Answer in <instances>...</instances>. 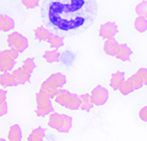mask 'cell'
Instances as JSON below:
<instances>
[{"instance_id":"cell-1","label":"cell","mask_w":147,"mask_h":141,"mask_svg":"<svg viewBox=\"0 0 147 141\" xmlns=\"http://www.w3.org/2000/svg\"><path fill=\"white\" fill-rule=\"evenodd\" d=\"M97 15L96 0H44L41 6L45 27L62 37L87 29Z\"/></svg>"},{"instance_id":"cell-2","label":"cell","mask_w":147,"mask_h":141,"mask_svg":"<svg viewBox=\"0 0 147 141\" xmlns=\"http://www.w3.org/2000/svg\"><path fill=\"white\" fill-rule=\"evenodd\" d=\"M48 124L58 132L68 133L72 127V118L67 115L53 112L49 115Z\"/></svg>"},{"instance_id":"cell-3","label":"cell","mask_w":147,"mask_h":141,"mask_svg":"<svg viewBox=\"0 0 147 141\" xmlns=\"http://www.w3.org/2000/svg\"><path fill=\"white\" fill-rule=\"evenodd\" d=\"M54 100L57 103L70 110H77L80 107L79 95L72 94L64 89H58Z\"/></svg>"},{"instance_id":"cell-4","label":"cell","mask_w":147,"mask_h":141,"mask_svg":"<svg viewBox=\"0 0 147 141\" xmlns=\"http://www.w3.org/2000/svg\"><path fill=\"white\" fill-rule=\"evenodd\" d=\"M19 57V52L14 49H5L0 52V70L3 72H11L15 65V60Z\"/></svg>"},{"instance_id":"cell-5","label":"cell","mask_w":147,"mask_h":141,"mask_svg":"<svg viewBox=\"0 0 147 141\" xmlns=\"http://www.w3.org/2000/svg\"><path fill=\"white\" fill-rule=\"evenodd\" d=\"M35 101H36L35 113L37 115V117H44L47 115H50L51 113L54 112V108H53L52 105L51 99L42 94L41 93L36 94Z\"/></svg>"},{"instance_id":"cell-6","label":"cell","mask_w":147,"mask_h":141,"mask_svg":"<svg viewBox=\"0 0 147 141\" xmlns=\"http://www.w3.org/2000/svg\"><path fill=\"white\" fill-rule=\"evenodd\" d=\"M7 44L10 49L16 50L19 53H22L28 47V39L18 32H13L7 36Z\"/></svg>"},{"instance_id":"cell-7","label":"cell","mask_w":147,"mask_h":141,"mask_svg":"<svg viewBox=\"0 0 147 141\" xmlns=\"http://www.w3.org/2000/svg\"><path fill=\"white\" fill-rule=\"evenodd\" d=\"M91 96L92 98L93 103L95 106H102L109 100V93L108 89L101 86H97L91 92Z\"/></svg>"},{"instance_id":"cell-8","label":"cell","mask_w":147,"mask_h":141,"mask_svg":"<svg viewBox=\"0 0 147 141\" xmlns=\"http://www.w3.org/2000/svg\"><path fill=\"white\" fill-rule=\"evenodd\" d=\"M118 33V27L115 22L108 21L102 24L99 29V35L102 39L108 40L114 38Z\"/></svg>"},{"instance_id":"cell-9","label":"cell","mask_w":147,"mask_h":141,"mask_svg":"<svg viewBox=\"0 0 147 141\" xmlns=\"http://www.w3.org/2000/svg\"><path fill=\"white\" fill-rule=\"evenodd\" d=\"M46 81L56 89H61V87L63 86L66 83V77L60 72L54 73L50 75L46 80Z\"/></svg>"},{"instance_id":"cell-10","label":"cell","mask_w":147,"mask_h":141,"mask_svg":"<svg viewBox=\"0 0 147 141\" xmlns=\"http://www.w3.org/2000/svg\"><path fill=\"white\" fill-rule=\"evenodd\" d=\"M11 73L13 74V76H14L18 85H24L26 82H28L30 80V77H31V72L26 71L22 66L20 68L14 70Z\"/></svg>"},{"instance_id":"cell-11","label":"cell","mask_w":147,"mask_h":141,"mask_svg":"<svg viewBox=\"0 0 147 141\" xmlns=\"http://www.w3.org/2000/svg\"><path fill=\"white\" fill-rule=\"evenodd\" d=\"M125 81V74L123 72H116L111 75L110 86L113 90H119L123 83Z\"/></svg>"},{"instance_id":"cell-12","label":"cell","mask_w":147,"mask_h":141,"mask_svg":"<svg viewBox=\"0 0 147 141\" xmlns=\"http://www.w3.org/2000/svg\"><path fill=\"white\" fill-rule=\"evenodd\" d=\"M119 43L115 38H111V39L106 40L103 45V50L104 52L111 57H115V54L117 52V49L119 47Z\"/></svg>"},{"instance_id":"cell-13","label":"cell","mask_w":147,"mask_h":141,"mask_svg":"<svg viewBox=\"0 0 147 141\" xmlns=\"http://www.w3.org/2000/svg\"><path fill=\"white\" fill-rule=\"evenodd\" d=\"M132 55V50L127 44H120L115 54V57L121 61L126 62L130 59Z\"/></svg>"},{"instance_id":"cell-14","label":"cell","mask_w":147,"mask_h":141,"mask_svg":"<svg viewBox=\"0 0 147 141\" xmlns=\"http://www.w3.org/2000/svg\"><path fill=\"white\" fill-rule=\"evenodd\" d=\"M15 27V22L11 17L1 14L0 15V29L2 32H8L13 29Z\"/></svg>"},{"instance_id":"cell-15","label":"cell","mask_w":147,"mask_h":141,"mask_svg":"<svg viewBox=\"0 0 147 141\" xmlns=\"http://www.w3.org/2000/svg\"><path fill=\"white\" fill-rule=\"evenodd\" d=\"M0 84L5 87L15 86L18 85L14 76L11 72H4L0 76Z\"/></svg>"},{"instance_id":"cell-16","label":"cell","mask_w":147,"mask_h":141,"mask_svg":"<svg viewBox=\"0 0 147 141\" xmlns=\"http://www.w3.org/2000/svg\"><path fill=\"white\" fill-rule=\"evenodd\" d=\"M22 132L19 124H13L9 128L8 141H21Z\"/></svg>"},{"instance_id":"cell-17","label":"cell","mask_w":147,"mask_h":141,"mask_svg":"<svg viewBox=\"0 0 147 141\" xmlns=\"http://www.w3.org/2000/svg\"><path fill=\"white\" fill-rule=\"evenodd\" d=\"M79 99H80L79 109L81 110L90 111L93 108V106H94L91 94H81L79 95Z\"/></svg>"},{"instance_id":"cell-18","label":"cell","mask_w":147,"mask_h":141,"mask_svg":"<svg viewBox=\"0 0 147 141\" xmlns=\"http://www.w3.org/2000/svg\"><path fill=\"white\" fill-rule=\"evenodd\" d=\"M34 33V36H35V38H36L37 40H39V41H45V42H47L49 40V38L52 34L50 30H49L47 28L42 27V26L35 28Z\"/></svg>"},{"instance_id":"cell-19","label":"cell","mask_w":147,"mask_h":141,"mask_svg":"<svg viewBox=\"0 0 147 141\" xmlns=\"http://www.w3.org/2000/svg\"><path fill=\"white\" fill-rule=\"evenodd\" d=\"M60 53L57 49L47 50L43 54V58L48 63H56L60 61Z\"/></svg>"},{"instance_id":"cell-20","label":"cell","mask_w":147,"mask_h":141,"mask_svg":"<svg viewBox=\"0 0 147 141\" xmlns=\"http://www.w3.org/2000/svg\"><path fill=\"white\" fill-rule=\"evenodd\" d=\"M45 136V131L43 128L38 127L31 132L28 138V141H43Z\"/></svg>"},{"instance_id":"cell-21","label":"cell","mask_w":147,"mask_h":141,"mask_svg":"<svg viewBox=\"0 0 147 141\" xmlns=\"http://www.w3.org/2000/svg\"><path fill=\"white\" fill-rule=\"evenodd\" d=\"M47 42L49 43V44L51 48L57 49H59L63 46V37L52 34Z\"/></svg>"},{"instance_id":"cell-22","label":"cell","mask_w":147,"mask_h":141,"mask_svg":"<svg viewBox=\"0 0 147 141\" xmlns=\"http://www.w3.org/2000/svg\"><path fill=\"white\" fill-rule=\"evenodd\" d=\"M134 28L139 33H144L147 30V20L144 17L138 16L134 21Z\"/></svg>"},{"instance_id":"cell-23","label":"cell","mask_w":147,"mask_h":141,"mask_svg":"<svg viewBox=\"0 0 147 141\" xmlns=\"http://www.w3.org/2000/svg\"><path fill=\"white\" fill-rule=\"evenodd\" d=\"M128 80L132 84L133 87H134V89H135V91L138 90V89H140L142 86H144L145 85L144 84V81L142 80V78H141V77L137 72L135 74H133L131 77H129Z\"/></svg>"},{"instance_id":"cell-24","label":"cell","mask_w":147,"mask_h":141,"mask_svg":"<svg viewBox=\"0 0 147 141\" xmlns=\"http://www.w3.org/2000/svg\"><path fill=\"white\" fill-rule=\"evenodd\" d=\"M135 11L138 16L144 17L147 20V0L138 4L135 8Z\"/></svg>"},{"instance_id":"cell-25","label":"cell","mask_w":147,"mask_h":141,"mask_svg":"<svg viewBox=\"0 0 147 141\" xmlns=\"http://www.w3.org/2000/svg\"><path fill=\"white\" fill-rule=\"evenodd\" d=\"M119 91L123 95H128V94L134 92L135 89H134V87H133L132 84L130 83V81L129 80H125V81L123 83L121 87H120Z\"/></svg>"},{"instance_id":"cell-26","label":"cell","mask_w":147,"mask_h":141,"mask_svg":"<svg viewBox=\"0 0 147 141\" xmlns=\"http://www.w3.org/2000/svg\"><path fill=\"white\" fill-rule=\"evenodd\" d=\"M35 63H34V59L33 58H26L25 61H24V63H23V65H22V67H24L26 71H28L29 72H33V71L34 70V68H35Z\"/></svg>"},{"instance_id":"cell-27","label":"cell","mask_w":147,"mask_h":141,"mask_svg":"<svg viewBox=\"0 0 147 141\" xmlns=\"http://www.w3.org/2000/svg\"><path fill=\"white\" fill-rule=\"evenodd\" d=\"M21 2L28 9H34L38 6L40 0H21Z\"/></svg>"},{"instance_id":"cell-28","label":"cell","mask_w":147,"mask_h":141,"mask_svg":"<svg viewBox=\"0 0 147 141\" xmlns=\"http://www.w3.org/2000/svg\"><path fill=\"white\" fill-rule=\"evenodd\" d=\"M137 73L141 77L142 80L144 81V84L147 85V68H140L138 70Z\"/></svg>"},{"instance_id":"cell-29","label":"cell","mask_w":147,"mask_h":141,"mask_svg":"<svg viewBox=\"0 0 147 141\" xmlns=\"http://www.w3.org/2000/svg\"><path fill=\"white\" fill-rule=\"evenodd\" d=\"M138 116L140 117V119L144 122H147V106L142 108L140 110H139V113H138Z\"/></svg>"},{"instance_id":"cell-30","label":"cell","mask_w":147,"mask_h":141,"mask_svg":"<svg viewBox=\"0 0 147 141\" xmlns=\"http://www.w3.org/2000/svg\"><path fill=\"white\" fill-rule=\"evenodd\" d=\"M8 112V105H7V102L5 101V102H2V103H0V116L1 117H4L7 114Z\"/></svg>"},{"instance_id":"cell-31","label":"cell","mask_w":147,"mask_h":141,"mask_svg":"<svg viewBox=\"0 0 147 141\" xmlns=\"http://www.w3.org/2000/svg\"><path fill=\"white\" fill-rule=\"evenodd\" d=\"M6 91L3 90L1 89L0 90V103H2V102H5V100H6Z\"/></svg>"},{"instance_id":"cell-32","label":"cell","mask_w":147,"mask_h":141,"mask_svg":"<svg viewBox=\"0 0 147 141\" xmlns=\"http://www.w3.org/2000/svg\"><path fill=\"white\" fill-rule=\"evenodd\" d=\"M0 141H7V140H5V138H0Z\"/></svg>"}]
</instances>
